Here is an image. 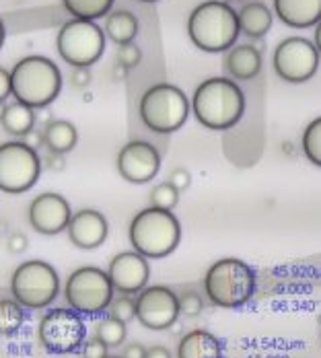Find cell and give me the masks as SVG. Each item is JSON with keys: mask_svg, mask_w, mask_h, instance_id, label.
<instances>
[{"mask_svg": "<svg viewBox=\"0 0 321 358\" xmlns=\"http://www.w3.org/2000/svg\"><path fill=\"white\" fill-rule=\"evenodd\" d=\"M115 167L122 179L134 185H143L157 178L161 169V155L146 141H130L120 148Z\"/></svg>", "mask_w": 321, "mask_h": 358, "instance_id": "obj_14", "label": "cell"}, {"mask_svg": "<svg viewBox=\"0 0 321 358\" xmlns=\"http://www.w3.org/2000/svg\"><path fill=\"white\" fill-rule=\"evenodd\" d=\"M69 239L78 250H97L106 243L109 233V222L99 210L95 208H80L72 213L69 227Z\"/></svg>", "mask_w": 321, "mask_h": 358, "instance_id": "obj_17", "label": "cell"}, {"mask_svg": "<svg viewBox=\"0 0 321 358\" xmlns=\"http://www.w3.org/2000/svg\"><path fill=\"white\" fill-rule=\"evenodd\" d=\"M237 21H239V31L243 36L259 39L272 29L274 17H272V10L264 2L251 0L237 10Z\"/></svg>", "mask_w": 321, "mask_h": 358, "instance_id": "obj_21", "label": "cell"}, {"mask_svg": "<svg viewBox=\"0 0 321 358\" xmlns=\"http://www.w3.org/2000/svg\"><path fill=\"white\" fill-rule=\"evenodd\" d=\"M148 200H150V206H155V208L173 210L179 204V192L169 181H161L150 189Z\"/></svg>", "mask_w": 321, "mask_h": 358, "instance_id": "obj_29", "label": "cell"}, {"mask_svg": "<svg viewBox=\"0 0 321 358\" xmlns=\"http://www.w3.org/2000/svg\"><path fill=\"white\" fill-rule=\"evenodd\" d=\"M27 322L25 307L19 305L15 299H0V336L10 338L21 331Z\"/></svg>", "mask_w": 321, "mask_h": 358, "instance_id": "obj_25", "label": "cell"}, {"mask_svg": "<svg viewBox=\"0 0 321 358\" xmlns=\"http://www.w3.org/2000/svg\"><path fill=\"white\" fill-rule=\"evenodd\" d=\"M10 294L25 309H45L60 294V276L52 264L27 259L19 264L10 276Z\"/></svg>", "mask_w": 321, "mask_h": 358, "instance_id": "obj_7", "label": "cell"}, {"mask_svg": "<svg viewBox=\"0 0 321 358\" xmlns=\"http://www.w3.org/2000/svg\"><path fill=\"white\" fill-rule=\"evenodd\" d=\"M8 97H13V93H10V72L0 66V103H6Z\"/></svg>", "mask_w": 321, "mask_h": 358, "instance_id": "obj_38", "label": "cell"}, {"mask_svg": "<svg viewBox=\"0 0 321 358\" xmlns=\"http://www.w3.org/2000/svg\"><path fill=\"white\" fill-rule=\"evenodd\" d=\"M6 251L8 253H13V255H19V253H23V251L27 250V245H29V239H27V235H23V233H10L8 237H6Z\"/></svg>", "mask_w": 321, "mask_h": 358, "instance_id": "obj_36", "label": "cell"}, {"mask_svg": "<svg viewBox=\"0 0 321 358\" xmlns=\"http://www.w3.org/2000/svg\"><path fill=\"white\" fill-rule=\"evenodd\" d=\"M106 358H122V357H115V355H107Z\"/></svg>", "mask_w": 321, "mask_h": 358, "instance_id": "obj_46", "label": "cell"}, {"mask_svg": "<svg viewBox=\"0 0 321 358\" xmlns=\"http://www.w3.org/2000/svg\"><path fill=\"white\" fill-rule=\"evenodd\" d=\"M0 128L17 141H23L31 130H36V109L27 108L19 101L6 103L0 115Z\"/></svg>", "mask_w": 321, "mask_h": 358, "instance_id": "obj_22", "label": "cell"}, {"mask_svg": "<svg viewBox=\"0 0 321 358\" xmlns=\"http://www.w3.org/2000/svg\"><path fill=\"white\" fill-rule=\"evenodd\" d=\"M237 10L229 2L206 0L198 4L187 17V36L190 41L208 54L227 52L235 45L239 37Z\"/></svg>", "mask_w": 321, "mask_h": 358, "instance_id": "obj_2", "label": "cell"}, {"mask_svg": "<svg viewBox=\"0 0 321 358\" xmlns=\"http://www.w3.org/2000/svg\"><path fill=\"white\" fill-rule=\"evenodd\" d=\"M126 336H128V329H126V323L117 322L113 317H104L99 320L95 325V338H99L107 348H117L126 342Z\"/></svg>", "mask_w": 321, "mask_h": 358, "instance_id": "obj_27", "label": "cell"}, {"mask_svg": "<svg viewBox=\"0 0 321 358\" xmlns=\"http://www.w3.org/2000/svg\"><path fill=\"white\" fill-rule=\"evenodd\" d=\"M179 315L181 313H179L178 294L169 287L152 285V287H144L136 294V320L146 329L152 331L169 329L176 325Z\"/></svg>", "mask_w": 321, "mask_h": 358, "instance_id": "obj_13", "label": "cell"}, {"mask_svg": "<svg viewBox=\"0 0 321 358\" xmlns=\"http://www.w3.org/2000/svg\"><path fill=\"white\" fill-rule=\"evenodd\" d=\"M62 89V72L45 56H25L10 71V93L15 101L31 109H45Z\"/></svg>", "mask_w": 321, "mask_h": 358, "instance_id": "obj_3", "label": "cell"}, {"mask_svg": "<svg viewBox=\"0 0 321 358\" xmlns=\"http://www.w3.org/2000/svg\"><path fill=\"white\" fill-rule=\"evenodd\" d=\"M192 113L208 130H229L245 113V95L233 78L213 76L202 80L190 101Z\"/></svg>", "mask_w": 321, "mask_h": 358, "instance_id": "obj_1", "label": "cell"}, {"mask_svg": "<svg viewBox=\"0 0 321 358\" xmlns=\"http://www.w3.org/2000/svg\"><path fill=\"white\" fill-rule=\"evenodd\" d=\"M144 357H146V348H144L143 344H138V342L128 344V346L124 348V352H122V358H144Z\"/></svg>", "mask_w": 321, "mask_h": 358, "instance_id": "obj_39", "label": "cell"}, {"mask_svg": "<svg viewBox=\"0 0 321 358\" xmlns=\"http://www.w3.org/2000/svg\"><path fill=\"white\" fill-rule=\"evenodd\" d=\"M128 69H126V66H122V64H117V62H115V64H113V71H111V76H113V80H115V83H122V80H126V78H128Z\"/></svg>", "mask_w": 321, "mask_h": 358, "instance_id": "obj_42", "label": "cell"}, {"mask_svg": "<svg viewBox=\"0 0 321 358\" xmlns=\"http://www.w3.org/2000/svg\"><path fill=\"white\" fill-rule=\"evenodd\" d=\"M23 141L29 144L31 148H36L37 150L39 146H43V132H39V130H31Z\"/></svg>", "mask_w": 321, "mask_h": 358, "instance_id": "obj_41", "label": "cell"}, {"mask_svg": "<svg viewBox=\"0 0 321 358\" xmlns=\"http://www.w3.org/2000/svg\"><path fill=\"white\" fill-rule=\"evenodd\" d=\"M204 292L214 307L239 309L250 303L255 292V274L243 259L222 257L208 268Z\"/></svg>", "mask_w": 321, "mask_h": 358, "instance_id": "obj_5", "label": "cell"}, {"mask_svg": "<svg viewBox=\"0 0 321 358\" xmlns=\"http://www.w3.org/2000/svg\"><path fill=\"white\" fill-rule=\"evenodd\" d=\"M56 50L71 69H91L106 52L104 27H99L95 21L71 19L56 36Z\"/></svg>", "mask_w": 321, "mask_h": 358, "instance_id": "obj_9", "label": "cell"}, {"mask_svg": "<svg viewBox=\"0 0 321 358\" xmlns=\"http://www.w3.org/2000/svg\"><path fill=\"white\" fill-rule=\"evenodd\" d=\"M144 358H173V357H171V352H169L165 346H159V344H155V346L146 348V357Z\"/></svg>", "mask_w": 321, "mask_h": 358, "instance_id": "obj_40", "label": "cell"}, {"mask_svg": "<svg viewBox=\"0 0 321 358\" xmlns=\"http://www.w3.org/2000/svg\"><path fill=\"white\" fill-rule=\"evenodd\" d=\"M274 13L292 29H309L321 21V0H274Z\"/></svg>", "mask_w": 321, "mask_h": 358, "instance_id": "obj_19", "label": "cell"}, {"mask_svg": "<svg viewBox=\"0 0 321 358\" xmlns=\"http://www.w3.org/2000/svg\"><path fill=\"white\" fill-rule=\"evenodd\" d=\"M104 34L107 39H111L115 45L132 43L138 36V19L130 10H109L106 15Z\"/></svg>", "mask_w": 321, "mask_h": 358, "instance_id": "obj_23", "label": "cell"}, {"mask_svg": "<svg viewBox=\"0 0 321 358\" xmlns=\"http://www.w3.org/2000/svg\"><path fill=\"white\" fill-rule=\"evenodd\" d=\"M222 342L206 329H192L181 336L178 344V358H222Z\"/></svg>", "mask_w": 321, "mask_h": 358, "instance_id": "obj_20", "label": "cell"}, {"mask_svg": "<svg viewBox=\"0 0 321 358\" xmlns=\"http://www.w3.org/2000/svg\"><path fill=\"white\" fill-rule=\"evenodd\" d=\"M113 292L115 290L106 270L95 266L76 268L64 285L66 305L85 317H97L106 313Z\"/></svg>", "mask_w": 321, "mask_h": 358, "instance_id": "obj_8", "label": "cell"}, {"mask_svg": "<svg viewBox=\"0 0 321 358\" xmlns=\"http://www.w3.org/2000/svg\"><path fill=\"white\" fill-rule=\"evenodd\" d=\"M272 66L283 80L301 85L320 69V52L307 37H286L274 50Z\"/></svg>", "mask_w": 321, "mask_h": 358, "instance_id": "obj_12", "label": "cell"}, {"mask_svg": "<svg viewBox=\"0 0 321 358\" xmlns=\"http://www.w3.org/2000/svg\"><path fill=\"white\" fill-rule=\"evenodd\" d=\"M141 2H157V0H141Z\"/></svg>", "mask_w": 321, "mask_h": 358, "instance_id": "obj_47", "label": "cell"}, {"mask_svg": "<svg viewBox=\"0 0 321 358\" xmlns=\"http://www.w3.org/2000/svg\"><path fill=\"white\" fill-rule=\"evenodd\" d=\"M72 210L69 200L56 192H43L36 196L27 208V218L31 229L39 235H60L66 231Z\"/></svg>", "mask_w": 321, "mask_h": 358, "instance_id": "obj_15", "label": "cell"}, {"mask_svg": "<svg viewBox=\"0 0 321 358\" xmlns=\"http://www.w3.org/2000/svg\"><path fill=\"white\" fill-rule=\"evenodd\" d=\"M301 146H303L307 161L321 169V115L313 122H309L307 128L303 130Z\"/></svg>", "mask_w": 321, "mask_h": 358, "instance_id": "obj_28", "label": "cell"}, {"mask_svg": "<svg viewBox=\"0 0 321 358\" xmlns=\"http://www.w3.org/2000/svg\"><path fill=\"white\" fill-rule=\"evenodd\" d=\"M128 237L134 251H138L146 259H161L178 250L181 224L171 210L148 206L134 215Z\"/></svg>", "mask_w": 321, "mask_h": 358, "instance_id": "obj_4", "label": "cell"}, {"mask_svg": "<svg viewBox=\"0 0 321 358\" xmlns=\"http://www.w3.org/2000/svg\"><path fill=\"white\" fill-rule=\"evenodd\" d=\"M313 37H315V41H313V43H315V48H318V52H320V56H321V21L315 25V36Z\"/></svg>", "mask_w": 321, "mask_h": 358, "instance_id": "obj_43", "label": "cell"}, {"mask_svg": "<svg viewBox=\"0 0 321 358\" xmlns=\"http://www.w3.org/2000/svg\"><path fill=\"white\" fill-rule=\"evenodd\" d=\"M107 276L113 290L122 294H138L150 278L148 259L138 251H122L111 257L107 266Z\"/></svg>", "mask_w": 321, "mask_h": 358, "instance_id": "obj_16", "label": "cell"}, {"mask_svg": "<svg viewBox=\"0 0 321 358\" xmlns=\"http://www.w3.org/2000/svg\"><path fill=\"white\" fill-rule=\"evenodd\" d=\"M41 157L25 141L0 144V192L17 196L29 192L41 176Z\"/></svg>", "mask_w": 321, "mask_h": 358, "instance_id": "obj_11", "label": "cell"}, {"mask_svg": "<svg viewBox=\"0 0 321 358\" xmlns=\"http://www.w3.org/2000/svg\"><path fill=\"white\" fill-rule=\"evenodd\" d=\"M62 4L71 13L72 19L97 21L111 10L113 0H62Z\"/></svg>", "mask_w": 321, "mask_h": 358, "instance_id": "obj_26", "label": "cell"}, {"mask_svg": "<svg viewBox=\"0 0 321 358\" xmlns=\"http://www.w3.org/2000/svg\"><path fill=\"white\" fill-rule=\"evenodd\" d=\"M107 315L128 325L132 320H136V299H132L130 294L113 296L107 307Z\"/></svg>", "mask_w": 321, "mask_h": 358, "instance_id": "obj_30", "label": "cell"}, {"mask_svg": "<svg viewBox=\"0 0 321 358\" xmlns=\"http://www.w3.org/2000/svg\"><path fill=\"white\" fill-rule=\"evenodd\" d=\"M143 124L155 134H173L187 122L192 106L187 95L171 83H159L144 91L138 103Z\"/></svg>", "mask_w": 321, "mask_h": 358, "instance_id": "obj_6", "label": "cell"}, {"mask_svg": "<svg viewBox=\"0 0 321 358\" xmlns=\"http://www.w3.org/2000/svg\"><path fill=\"white\" fill-rule=\"evenodd\" d=\"M109 348H107L106 344L99 340V338H87L85 342H83V346H80V357L83 358H106L109 352H107Z\"/></svg>", "mask_w": 321, "mask_h": 358, "instance_id": "obj_33", "label": "cell"}, {"mask_svg": "<svg viewBox=\"0 0 321 358\" xmlns=\"http://www.w3.org/2000/svg\"><path fill=\"white\" fill-rule=\"evenodd\" d=\"M179 301V313L185 315V317H198L202 311H204V301L198 292L194 290H187L183 294L178 296Z\"/></svg>", "mask_w": 321, "mask_h": 358, "instance_id": "obj_31", "label": "cell"}, {"mask_svg": "<svg viewBox=\"0 0 321 358\" xmlns=\"http://www.w3.org/2000/svg\"><path fill=\"white\" fill-rule=\"evenodd\" d=\"M115 60L117 64L126 66L128 71L130 69H136L143 60V50L132 41V43H124V45H117V52H115Z\"/></svg>", "mask_w": 321, "mask_h": 358, "instance_id": "obj_32", "label": "cell"}, {"mask_svg": "<svg viewBox=\"0 0 321 358\" xmlns=\"http://www.w3.org/2000/svg\"><path fill=\"white\" fill-rule=\"evenodd\" d=\"M37 340L48 355H72L87 340V325L71 307H54L39 320Z\"/></svg>", "mask_w": 321, "mask_h": 358, "instance_id": "obj_10", "label": "cell"}, {"mask_svg": "<svg viewBox=\"0 0 321 358\" xmlns=\"http://www.w3.org/2000/svg\"><path fill=\"white\" fill-rule=\"evenodd\" d=\"M43 146L45 150H54L60 155H66L74 150L78 143V132L76 126L69 120H52L43 126Z\"/></svg>", "mask_w": 321, "mask_h": 358, "instance_id": "obj_24", "label": "cell"}, {"mask_svg": "<svg viewBox=\"0 0 321 358\" xmlns=\"http://www.w3.org/2000/svg\"><path fill=\"white\" fill-rule=\"evenodd\" d=\"M235 2H245V0H235Z\"/></svg>", "mask_w": 321, "mask_h": 358, "instance_id": "obj_48", "label": "cell"}, {"mask_svg": "<svg viewBox=\"0 0 321 358\" xmlns=\"http://www.w3.org/2000/svg\"><path fill=\"white\" fill-rule=\"evenodd\" d=\"M41 167H43V169H50V171H64V169H66V159H64V155H60V152L48 150V152L41 157Z\"/></svg>", "mask_w": 321, "mask_h": 358, "instance_id": "obj_35", "label": "cell"}, {"mask_svg": "<svg viewBox=\"0 0 321 358\" xmlns=\"http://www.w3.org/2000/svg\"><path fill=\"white\" fill-rule=\"evenodd\" d=\"M176 189H178L179 194L181 192H185L190 185H192V173L187 171V169H183V167H176L171 173H169V179H167Z\"/></svg>", "mask_w": 321, "mask_h": 358, "instance_id": "obj_34", "label": "cell"}, {"mask_svg": "<svg viewBox=\"0 0 321 358\" xmlns=\"http://www.w3.org/2000/svg\"><path fill=\"white\" fill-rule=\"evenodd\" d=\"M4 106H6V103H0V115H2V111H4Z\"/></svg>", "mask_w": 321, "mask_h": 358, "instance_id": "obj_45", "label": "cell"}, {"mask_svg": "<svg viewBox=\"0 0 321 358\" xmlns=\"http://www.w3.org/2000/svg\"><path fill=\"white\" fill-rule=\"evenodd\" d=\"M222 66L233 80H251L262 71V52L251 43H237L224 52Z\"/></svg>", "mask_w": 321, "mask_h": 358, "instance_id": "obj_18", "label": "cell"}, {"mask_svg": "<svg viewBox=\"0 0 321 358\" xmlns=\"http://www.w3.org/2000/svg\"><path fill=\"white\" fill-rule=\"evenodd\" d=\"M91 69H83V66H78V69H71V76H69V80H71V87L74 89H87L89 85H91Z\"/></svg>", "mask_w": 321, "mask_h": 358, "instance_id": "obj_37", "label": "cell"}, {"mask_svg": "<svg viewBox=\"0 0 321 358\" xmlns=\"http://www.w3.org/2000/svg\"><path fill=\"white\" fill-rule=\"evenodd\" d=\"M4 37H6V29H4L2 19H0V48H2V43H4Z\"/></svg>", "mask_w": 321, "mask_h": 358, "instance_id": "obj_44", "label": "cell"}]
</instances>
